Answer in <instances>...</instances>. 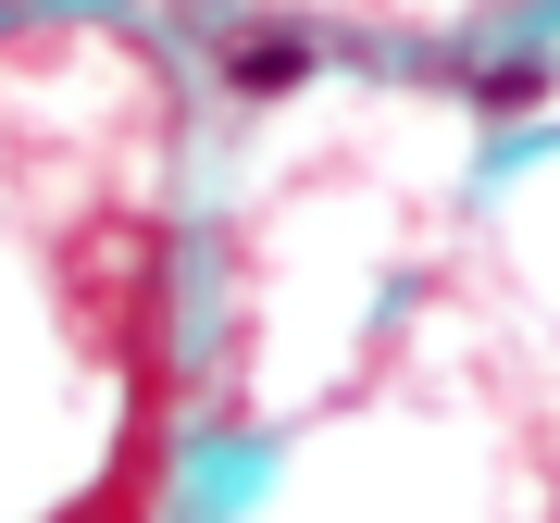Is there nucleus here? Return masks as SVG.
Wrapping results in <instances>:
<instances>
[{
    "label": "nucleus",
    "instance_id": "nucleus-1",
    "mask_svg": "<svg viewBox=\"0 0 560 523\" xmlns=\"http://www.w3.org/2000/svg\"><path fill=\"white\" fill-rule=\"evenodd\" d=\"M224 75H237L249 101H287V88L312 75V38H287V25H275V38H237V50H224Z\"/></svg>",
    "mask_w": 560,
    "mask_h": 523
},
{
    "label": "nucleus",
    "instance_id": "nucleus-2",
    "mask_svg": "<svg viewBox=\"0 0 560 523\" xmlns=\"http://www.w3.org/2000/svg\"><path fill=\"white\" fill-rule=\"evenodd\" d=\"M523 101H548V62H499L486 75V113H523Z\"/></svg>",
    "mask_w": 560,
    "mask_h": 523
}]
</instances>
